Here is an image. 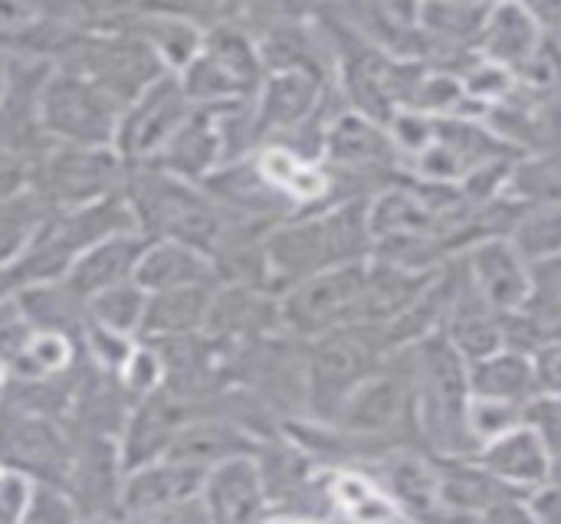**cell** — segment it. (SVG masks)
<instances>
[{
	"label": "cell",
	"instance_id": "25",
	"mask_svg": "<svg viewBox=\"0 0 561 524\" xmlns=\"http://www.w3.org/2000/svg\"><path fill=\"white\" fill-rule=\"evenodd\" d=\"M470 384H473V397H490V400H506V404H523V407L542 397L536 354L523 348H510V345L486 358L470 361Z\"/></svg>",
	"mask_w": 561,
	"mask_h": 524
},
{
	"label": "cell",
	"instance_id": "18",
	"mask_svg": "<svg viewBox=\"0 0 561 524\" xmlns=\"http://www.w3.org/2000/svg\"><path fill=\"white\" fill-rule=\"evenodd\" d=\"M191 417L194 414H191L187 397L171 391V387H161L141 400H135L128 417H125V427L118 433L122 466L135 469L141 463L161 459Z\"/></svg>",
	"mask_w": 561,
	"mask_h": 524
},
{
	"label": "cell",
	"instance_id": "4",
	"mask_svg": "<svg viewBox=\"0 0 561 524\" xmlns=\"http://www.w3.org/2000/svg\"><path fill=\"white\" fill-rule=\"evenodd\" d=\"M388 354L385 328L368 322H352L312 338L306 361V394L316 414L332 420L342 400L365 377H371Z\"/></svg>",
	"mask_w": 561,
	"mask_h": 524
},
{
	"label": "cell",
	"instance_id": "35",
	"mask_svg": "<svg viewBox=\"0 0 561 524\" xmlns=\"http://www.w3.org/2000/svg\"><path fill=\"white\" fill-rule=\"evenodd\" d=\"M510 240L529 263L561 256V203H546L519 217V223L510 230Z\"/></svg>",
	"mask_w": 561,
	"mask_h": 524
},
{
	"label": "cell",
	"instance_id": "17",
	"mask_svg": "<svg viewBox=\"0 0 561 524\" xmlns=\"http://www.w3.org/2000/svg\"><path fill=\"white\" fill-rule=\"evenodd\" d=\"M486 473H493L500 482H506L510 489L533 496L539 489H546L552 482V469H556V453L549 436L523 420L519 427L506 430L503 436L483 443L473 456Z\"/></svg>",
	"mask_w": 561,
	"mask_h": 524
},
{
	"label": "cell",
	"instance_id": "23",
	"mask_svg": "<svg viewBox=\"0 0 561 524\" xmlns=\"http://www.w3.org/2000/svg\"><path fill=\"white\" fill-rule=\"evenodd\" d=\"M135 282L145 292H168L184 286L220 282V272L217 263L197 246L178 240H148L135 269Z\"/></svg>",
	"mask_w": 561,
	"mask_h": 524
},
{
	"label": "cell",
	"instance_id": "8",
	"mask_svg": "<svg viewBox=\"0 0 561 524\" xmlns=\"http://www.w3.org/2000/svg\"><path fill=\"white\" fill-rule=\"evenodd\" d=\"M128 164L115 148L46 141V148L30 161L26 190L36 194L49 210H62L122 190Z\"/></svg>",
	"mask_w": 561,
	"mask_h": 524
},
{
	"label": "cell",
	"instance_id": "7",
	"mask_svg": "<svg viewBox=\"0 0 561 524\" xmlns=\"http://www.w3.org/2000/svg\"><path fill=\"white\" fill-rule=\"evenodd\" d=\"M368 259L339 263L329 269H319L293 286H286L276 295L279 305V328L312 341L332 328L362 322V302L368 289Z\"/></svg>",
	"mask_w": 561,
	"mask_h": 524
},
{
	"label": "cell",
	"instance_id": "13",
	"mask_svg": "<svg viewBox=\"0 0 561 524\" xmlns=\"http://www.w3.org/2000/svg\"><path fill=\"white\" fill-rule=\"evenodd\" d=\"M391 358L394 354H388L385 364L371 377H365L335 410L332 423H339L348 436H388L398 427H404L411 414H417L414 368L398 371L391 368Z\"/></svg>",
	"mask_w": 561,
	"mask_h": 524
},
{
	"label": "cell",
	"instance_id": "2",
	"mask_svg": "<svg viewBox=\"0 0 561 524\" xmlns=\"http://www.w3.org/2000/svg\"><path fill=\"white\" fill-rule=\"evenodd\" d=\"M375 236L368 226V207L348 203L322 217L286 220L263 236V279L279 292L319 269L368 259Z\"/></svg>",
	"mask_w": 561,
	"mask_h": 524
},
{
	"label": "cell",
	"instance_id": "32",
	"mask_svg": "<svg viewBox=\"0 0 561 524\" xmlns=\"http://www.w3.org/2000/svg\"><path fill=\"white\" fill-rule=\"evenodd\" d=\"M493 3H470V0H424L417 26L444 43H480L483 23Z\"/></svg>",
	"mask_w": 561,
	"mask_h": 524
},
{
	"label": "cell",
	"instance_id": "36",
	"mask_svg": "<svg viewBox=\"0 0 561 524\" xmlns=\"http://www.w3.org/2000/svg\"><path fill=\"white\" fill-rule=\"evenodd\" d=\"M76 519H82V512H79V502H76V496L69 492V486L33 479V489H30V502H26L23 522L56 524L76 522Z\"/></svg>",
	"mask_w": 561,
	"mask_h": 524
},
{
	"label": "cell",
	"instance_id": "5",
	"mask_svg": "<svg viewBox=\"0 0 561 524\" xmlns=\"http://www.w3.org/2000/svg\"><path fill=\"white\" fill-rule=\"evenodd\" d=\"M62 66L82 72L99 89H105L122 108L138 98L154 79L171 72L161 56L135 36L125 23L108 26H82L69 53L59 59Z\"/></svg>",
	"mask_w": 561,
	"mask_h": 524
},
{
	"label": "cell",
	"instance_id": "29",
	"mask_svg": "<svg viewBox=\"0 0 561 524\" xmlns=\"http://www.w3.org/2000/svg\"><path fill=\"white\" fill-rule=\"evenodd\" d=\"M115 23H125L135 36H141L158 56L161 62L171 69V72H181L201 49L204 43V26L184 20V16H174V13H161V10H145V7H135L128 10L122 20Z\"/></svg>",
	"mask_w": 561,
	"mask_h": 524
},
{
	"label": "cell",
	"instance_id": "28",
	"mask_svg": "<svg viewBox=\"0 0 561 524\" xmlns=\"http://www.w3.org/2000/svg\"><path fill=\"white\" fill-rule=\"evenodd\" d=\"M220 282L184 286L168 292H148V308L141 322V338H184L201 335L207 325V312Z\"/></svg>",
	"mask_w": 561,
	"mask_h": 524
},
{
	"label": "cell",
	"instance_id": "15",
	"mask_svg": "<svg viewBox=\"0 0 561 524\" xmlns=\"http://www.w3.org/2000/svg\"><path fill=\"white\" fill-rule=\"evenodd\" d=\"M467 276L473 289L500 312L519 315L529 308L536 295L533 263L519 253V246L506 233L483 236L467 253Z\"/></svg>",
	"mask_w": 561,
	"mask_h": 524
},
{
	"label": "cell",
	"instance_id": "30",
	"mask_svg": "<svg viewBox=\"0 0 561 524\" xmlns=\"http://www.w3.org/2000/svg\"><path fill=\"white\" fill-rule=\"evenodd\" d=\"M325 496L335 509H342L348 519L358 522H388V519H404L401 509L391 502V496L381 489L378 479H368L355 469L335 473L325 486Z\"/></svg>",
	"mask_w": 561,
	"mask_h": 524
},
{
	"label": "cell",
	"instance_id": "21",
	"mask_svg": "<svg viewBox=\"0 0 561 524\" xmlns=\"http://www.w3.org/2000/svg\"><path fill=\"white\" fill-rule=\"evenodd\" d=\"M148 236L138 230H125L115 236L99 240L95 246H89L69 269L66 286L79 295V299H92L112 286H122L128 279H135L141 249H145Z\"/></svg>",
	"mask_w": 561,
	"mask_h": 524
},
{
	"label": "cell",
	"instance_id": "16",
	"mask_svg": "<svg viewBox=\"0 0 561 524\" xmlns=\"http://www.w3.org/2000/svg\"><path fill=\"white\" fill-rule=\"evenodd\" d=\"M201 502L210 522L240 524L270 519L273 505H270V489H266L260 453L230 456L210 466L201 486Z\"/></svg>",
	"mask_w": 561,
	"mask_h": 524
},
{
	"label": "cell",
	"instance_id": "41",
	"mask_svg": "<svg viewBox=\"0 0 561 524\" xmlns=\"http://www.w3.org/2000/svg\"><path fill=\"white\" fill-rule=\"evenodd\" d=\"M7 79H10V59L0 53V98H3V92H7Z\"/></svg>",
	"mask_w": 561,
	"mask_h": 524
},
{
	"label": "cell",
	"instance_id": "40",
	"mask_svg": "<svg viewBox=\"0 0 561 524\" xmlns=\"http://www.w3.org/2000/svg\"><path fill=\"white\" fill-rule=\"evenodd\" d=\"M378 3H381V10H385L401 30H417L424 0H378Z\"/></svg>",
	"mask_w": 561,
	"mask_h": 524
},
{
	"label": "cell",
	"instance_id": "9",
	"mask_svg": "<svg viewBox=\"0 0 561 524\" xmlns=\"http://www.w3.org/2000/svg\"><path fill=\"white\" fill-rule=\"evenodd\" d=\"M76 436L62 417L26 404L10 387L0 397V463L43 482H69Z\"/></svg>",
	"mask_w": 561,
	"mask_h": 524
},
{
	"label": "cell",
	"instance_id": "26",
	"mask_svg": "<svg viewBox=\"0 0 561 524\" xmlns=\"http://www.w3.org/2000/svg\"><path fill=\"white\" fill-rule=\"evenodd\" d=\"M253 164L263 174V181L286 203H316L332 187L329 171L316 158H309V154H302V151H296L289 144H279V141L260 144L253 151Z\"/></svg>",
	"mask_w": 561,
	"mask_h": 524
},
{
	"label": "cell",
	"instance_id": "33",
	"mask_svg": "<svg viewBox=\"0 0 561 524\" xmlns=\"http://www.w3.org/2000/svg\"><path fill=\"white\" fill-rule=\"evenodd\" d=\"M46 210L49 207L30 190L0 200V269H7L20 256V249L26 246V240L39 226Z\"/></svg>",
	"mask_w": 561,
	"mask_h": 524
},
{
	"label": "cell",
	"instance_id": "19",
	"mask_svg": "<svg viewBox=\"0 0 561 524\" xmlns=\"http://www.w3.org/2000/svg\"><path fill=\"white\" fill-rule=\"evenodd\" d=\"M151 164L184 181H204L210 171H217L224 164L220 105H194L187 121L174 131V138Z\"/></svg>",
	"mask_w": 561,
	"mask_h": 524
},
{
	"label": "cell",
	"instance_id": "24",
	"mask_svg": "<svg viewBox=\"0 0 561 524\" xmlns=\"http://www.w3.org/2000/svg\"><path fill=\"white\" fill-rule=\"evenodd\" d=\"M243 453H263L260 440L243 423L224 420V417H191L164 456L197 466V469H210V466H217L230 456H243Z\"/></svg>",
	"mask_w": 561,
	"mask_h": 524
},
{
	"label": "cell",
	"instance_id": "11",
	"mask_svg": "<svg viewBox=\"0 0 561 524\" xmlns=\"http://www.w3.org/2000/svg\"><path fill=\"white\" fill-rule=\"evenodd\" d=\"M207 469L178 463V459H151L135 469H125L118 492V515L135 522H178V519H207L201 502Z\"/></svg>",
	"mask_w": 561,
	"mask_h": 524
},
{
	"label": "cell",
	"instance_id": "6",
	"mask_svg": "<svg viewBox=\"0 0 561 524\" xmlns=\"http://www.w3.org/2000/svg\"><path fill=\"white\" fill-rule=\"evenodd\" d=\"M266 69L256 39L237 20L217 23L204 33L197 56L178 72L194 105H233L250 102Z\"/></svg>",
	"mask_w": 561,
	"mask_h": 524
},
{
	"label": "cell",
	"instance_id": "14",
	"mask_svg": "<svg viewBox=\"0 0 561 524\" xmlns=\"http://www.w3.org/2000/svg\"><path fill=\"white\" fill-rule=\"evenodd\" d=\"M322 79L316 69H276L266 72L256 95L250 98L256 148L270 141H286L306 128L319 108Z\"/></svg>",
	"mask_w": 561,
	"mask_h": 524
},
{
	"label": "cell",
	"instance_id": "37",
	"mask_svg": "<svg viewBox=\"0 0 561 524\" xmlns=\"http://www.w3.org/2000/svg\"><path fill=\"white\" fill-rule=\"evenodd\" d=\"M523 420H526L523 404H506V400H490V397H473L470 400V430H473L480 446L503 436L506 430L519 427Z\"/></svg>",
	"mask_w": 561,
	"mask_h": 524
},
{
	"label": "cell",
	"instance_id": "20",
	"mask_svg": "<svg viewBox=\"0 0 561 524\" xmlns=\"http://www.w3.org/2000/svg\"><path fill=\"white\" fill-rule=\"evenodd\" d=\"M398 144L391 131L378 125L371 115H342L325 125L322 135V158L345 171H385L398 158Z\"/></svg>",
	"mask_w": 561,
	"mask_h": 524
},
{
	"label": "cell",
	"instance_id": "12",
	"mask_svg": "<svg viewBox=\"0 0 561 524\" xmlns=\"http://www.w3.org/2000/svg\"><path fill=\"white\" fill-rule=\"evenodd\" d=\"M191 112H194V102L184 92L178 72H164L138 98H131L122 108L115 151L122 154L128 167L151 164L164 151V144L174 138V131L187 121Z\"/></svg>",
	"mask_w": 561,
	"mask_h": 524
},
{
	"label": "cell",
	"instance_id": "10",
	"mask_svg": "<svg viewBox=\"0 0 561 524\" xmlns=\"http://www.w3.org/2000/svg\"><path fill=\"white\" fill-rule=\"evenodd\" d=\"M39 118L49 141L115 148L122 105L82 72L56 62L39 98Z\"/></svg>",
	"mask_w": 561,
	"mask_h": 524
},
{
	"label": "cell",
	"instance_id": "22",
	"mask_svg": "<svg viewBox=\"0 0 561 524\" xmlns=\"http://www.w3.org/2000/svg\"><path fill=\"white\" fill-rule=\"evenodd\" d=\"M480 56L513 69H526L539 56V13L523 0H496L480 33Z\"/></svg>",
	"mask_w": 561,
	"mask_h": 524
},
{
	"label": "cell",
	"instance_id": "39",
	"mask_svg": "<svg viewBox=\"0 0 561 524\" xmlns=\"http://www.w3.org/2000/svg\"><path fill=\"white\" fill-rule=\"evenodd\" d=\"M26 181H30V161L0 144V200L23 194Z\"/></svg>",
	"mask_w": 561,
	"mask_h": 524
},
{
	"label": "cell",
	"instance_id": "38",
	"mask_svg": "<svg viewBox=\"0 0 561 524\" xmlns=\"http://www.w3.org/2000/svg\"><path fill=\"white\" fill-rule=\"evenodd\" d=\"M30 335V325L20 312V302L13 292H3L0 289V358L10 361L13 351L23 345V338Z\"/></svg>",
	"mask_w": 561,
	"mask_h": 524
},
{
	"label": "cell",
	"instance_id": "3",
	"mask_svg": "<svg viewBox=\"0 0 561 524\" xmlns=\"http://www.w3.org/2000/svg\"><path fill=\"white\" fill-rule=\"evenodd\" d=\"M414 368V391H417V417L424 436L444 453L447 459L477 456L480 443L470 430V361L457 351V345L434 331L408 348Z\"/></svg>",
	"mask_w": 561,
	"mask_h": 524
},
{
	"label": "cell",
	"instance_id": "31",
	"mask_svg": "<svg viewBox=\"0 0 561 524\" xmlns=\"http://www.w3.org/2000/svg\"><path fill=\"white\" fill-rule=\"evenodd\" d=\"M145 308H148V292L135 279L85 299V315L92 325L108 328L115 335H128V338H141Z\"/></svg>",
	"mask_w": 561,
	"mask_h": 524
},
{
	"label": "cell",
	"instance_id": "34",
	"mask_svg": "<svg viewBox=\"0 0 561 524\" xmlns=\"http://www.w3.org/2000/svg\"><path fill=\"white\" fill-rule=\"evenodd\" d=\"M503 194L536 207L561 203V158H536V161L513 164Z\"/></svg>",
	"mask_w": 561,
	"mask_h": 524
},
{
	"label": "cell",
	"instance_id": "27",
	"mask_svg": "<svg viewBox=\"0 0 561 524\" xmlns=\"http://www.w3.org/2000/svg\"><path fill=\"white\" fill-rule=\"evenodd\" d=\"M381 489L404 519H431L440 509V469L414 453H391L381 459Z\"/></svg>",
	"mask_w": 561,
	"mask_h": 524
},
{
	"label": "cell",
	"instance_id": "1",
	"mask_svg": "<svg viewBox=\"0 0 561 524\" xmlns=\"http://www.w3.org/2000/svg\"><path fill=\"white\" fill-rule=\"evenodd\" d=\"M122 194L135 213L138 233L148 240H178L204 249L210 259L237 236L247 220L230 217L201 181H184L154 164L128 167Z\"/></svg>",
	"mask_w": 561,
	"mask_h": 524
}]
</instances>
